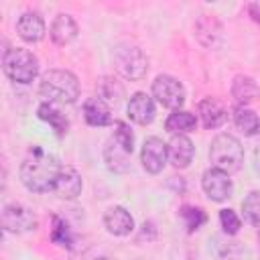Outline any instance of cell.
Segmentation results:
<instances>
[{"label": "cell", "mask_w": 260, "mask_h": 260, "mask_svg": "<svg viewBox=\"0 0 260 260\" xmlns=\"http://www.w3.org/2000/svg\"><path fill=\"white\" fill-rule=\"evenodd\" d=\"M63 165L59 162L57 156L45 152L41 146L30 148V152L26 154V158L20 165V181L22 185L32 191V193H49L55 189L57 177L61 173Z\"/></svg>", "instance_id": "1"}, {"label": "cell", "mask_w": 260, "mask_h": 260, "mask_svg": "<svg viewBox=\"0 0 260 260\" xmlns=\"http://www.w3.org/2000/svg\"><path fill=\"white\" fill-rule=\"evenodd\" d=\"M39 93L51 104H73L79 98V81L67 69H51L41 77Z\"/></svg>", "instance_id": "2"}, {"label": "cell", "mask_w": 260, "mask_h": 260, "mask_svg": "<svg viewBox=\"0 0 260 260\" xmlns=\"http://www.w3.org/2000/svg\"><path fill=\"white\" fill-rule=\"evenodd\" d=\"M2 69L14 83H30L39 75V59L32 51L22 47L6 49L2 55Z\"/></svg>", "instance_id": "3"}, {"label": "cell", "mask_w": 260, "mask_h": 260, "mask_svg": "<svg viewBox=\"0 0 260 260\" xmlns=\"http://www.w3.org/2000/svg\"><path fill=\"white\" fill-rule=\"evenodd\" d=\"M209 160L215 169H219L228 175L240 171V167L244 162L242 142L234 134H217L209 146Z\"/></svg>", "instance_id": "4"}, {"label": "cell", "mask_w": 260, "mask_h": 260, "mask_svg": "<svg viewBox=\"0 0 260 260\" xmlns=\"http://www.w3.org/2000/svg\"><path fill=\"white\" fill-rule=\"evenodd\" d=\"M114 63H116L118 73L130 81L142 79L148 71V57L142 53V49H138L134 45L120 47L114 55Z\"/></svg>", "instance_id": "5"}, {"label": "cell", "mask_w": 260, "mask_h": 260, "mask_svg": "<svg viewBox=\"0 0 260 260\" xmlns=\"http://www.w3.org/2000/svg\"><path fill=\"white\" fill-rule=\"evenodd\" d=\"M152 95L160 106L171 110H181L185 104V87L173 75H158L152 81Z\"/></svg>", "instance_id": "6"}, {"label": "cell", "mask_w": 260, "mask_h": 260, "mask_svg": "<svg viewBox=\"0 0 260 260\" xmlns=\"http://www.w3.org/2000/svg\"><path fill=\"white\" fill-rule=\"evenodd\" d=\"M2 228L12 234H26L37 230V215L22 203H8L2 207Z\"/></svg>", "instance_id": "7"}, {"label": "cell", "mask_w": 260, "mask_h": 260, "mask_svg": "<svg viewBox=\"0 0 260 260\" xmlns=\"http://www.w3.org/2000/svg\"><path fill=\"white\" fill-rule=\"evenodd\" d=\"M201 187L205 191V195L211 199V201H225L232 197V191H234V185H232V179L228 173L219 171V169H207L201 177Z\"/></svg>", "instance_id": "8"}, {"label": "cell", "mask_w": 260, "mask_h": 260, "mask_svg": "<svg viewBox=\"0 0 260 260\" xmlns=\"http://www.w3.org/2000/svg\"><path fill=\"white\" fill-rule=\"evenodd\" d=\"M167 158H169L167 144L158 136H148L142 144V150H140V162H142L144 171L150 173V175L160 173Z\"/></svg>", "instance_id": "9"}, {"label": "cell", "mask_w": 260, "mask_h": 260, "mask_svg": "<svg viewBox=\"0 0 260 260\" xmlns=\"http://www.w3.org/2000/svg\"><path fill=\"white\" fill-rule=\"evenodd\" d=\"M167 152H169V162L175 167V169H187L193 160V154H195V146L191 142L189 136L185 134H175L169 144H167Z\"/></svg>", "instance_id": "10"}, {"label": "cell", "mask_w": 260, "mask_h": 260, "mask_svg": "<svg viewBox=\"0 0 260 260\" xmlns=\"http://www.w3.org/2000/svg\"><path fill=\"white\" fill-rule=\"evenodd\" d=\"M156 108L150 95H146L144 91H136L130 102H128V118L140 126H148L154 120Z\"/></svg>", "instance_id": "11"}, {"label": "cell", "mask_w": 260, "mask_h": 260, "mask_svg": "<svg viewBox=\"0 0 260 260\" xmlns=\"http://www.w3.org/2000/svg\"><path fill=\"white\" fill-rule=\"evenodd\" d=\"M104 225L114 236H128L134 230V219L128 209L122 205H114L104 213Z\"/></svg>", "instance_id": "12"}, {"label": "cell", "mask_w": 260, "mask_h": 260, "mask_svg": "<svg viewBox=\"0 0 260 260\" xmlns=\"http://www.w3.org/2000/svg\"><path fill=\"white\" fill-rule=\"evenodd\" d=\"M197 112H199V118H201V124L205 128H219L225 120H228V110L223 108V104L215 98H203L197 106Z\"/></svg>", "instance_id": "13"}, {"label": "cell", "mask_w": 260, "mask_h": 260, "mask_svg": "<svg viewBox=\"0 0 260 260\" xmlns=\"http://www.w3.org/2000/svg\"><path fill=\"white\" fill-rule=\"evenodd\" d=\"M81 189H83L81 175L73 167H63L59 177H57L53 193H57L61 199H75L81 193Z\"/></svg>", "instance_id": "14"}, {"label": "cell", "mask_w": 260, "mask_h": 260, "mask_svg": "<svg viewBox=\"0 0 260 260\" xmlns=\"http://www.w3.org/2000/svg\"><path fill=\"white\" fill-rule=\"evenodd\" d=\"M16 30L22 41L26 43H39L45 37V20L37 12H24L16 20Z\"/></svg>", "instance_id": "15"}, {"label": "cell", "mask_w": 260, "mask_h": 260, "mask_svg": "<svg viewBox=\"0 0 260 260\" xmlns=\"http://www.w3.org/2000/svg\"><path fill=\"white\" fill-rule=\"evenodd\" d=\"M51 41L59 47L69 45L77 37V22L69 14H57L53 24H51Z\"/></svg>", "instance_id": "16"}, {"label": "cell", "mask_w": 260, "mask_h": 260, "mask_svg": "<svg viewBox=\"0 0 260 260\" xmlns=\"http://www.w3.org/2000/svg\"><path fill=\"white\" fill-rule=\"evenodd\" d=\"M83 118L89 126H110L114 122L112 110L100 98H89L83 104Z\"/></svg>", "instance_id": "17"}, {"label": "cell", "mask_w": 260, "mask_h": 260, "mask_svg": "<svg viewBox=\"0 0 260 260\" xmlns=\"http://www.w3.org/2000/svg\"><path fill=\"white\" fill-rule=\"evenodd\" d=\"M232 95L238 102V106L252 104L260 98V85L250 75H236L232 81Z\"/></svg>", "instance_id": "18"}, {"label": "cell", "mask_w": 260, "mask_h": 260, "mask_svg": "<svg viewBox=\"0 0 260 260\" xmlns=\"http://www.w3.org/2000/svg\"><path fill=\"white\" fill-rule=\"evenodd\" d=\"M104 160L106 167L114 173H126L130 169V152L122 148L114 138H110L104 146Z\"/></svg>", "instance_id": "19"}, {"label": "cell", "mask_w": 260, "mask_h": 260, "mask_svg": "<svg viewBox=\"0 0 260 260\" xmlns=\"http://www.w3.org/2000/svg\"><path fill=\"white\" fill-rule=\"evenodd\" d=\"M37 116H39L43 122H47V124L55 130L57 136H65V134H67V130H69V120H67V116H65L55 104L43 102V104L37 108Z\"/></svg>", "instance_id": "20"}, {"label": "cell", "mask_w": 260, "mask_h": 260, "mask_svg": "<svg viewBox=\"0 0 260 260\" xmlns=\"http://www.w3.org/2000/svg\"><path fill=\"white\" fill-rule=\"evenodd\" d=\"M95 89H98V98H100L102 102H106L108 106H118V104L122 102V98L126 95L124 85H122L118 79L108 77V75L98 81Z\"/></svg>", "instance_id": "21"}, {"label": "cell", "mask_w": 260, "mask_h": 260, "mask_svg": "<svg viewBox=\"0 0 260 260\" xmlns=\"http://www.w3.org/2000/svg\"><path fill=\"white\" fill-rule=\"evenodd\" d=\"M195 126H197V118L185 110H173V114H169V118L165 120V130L171 132L173 136L191 132L195 130Z\"/></svg>", "instance_id": "22"}, {"label": "cell", "mask_w": 260, "mask_h": 260, "mask_svg": "<svg viewBox=\"0 0 260 260\" xmlns=\"http://www.w3.org/2000/svg\"><path fill=\"white\" fill-rule=\"evenodd\" d=\"M234 124L246 134V136H254L260 132V118L254 110L246 108V106H238L234 110Z\"/></svg>", "instance_id": "23"}, {"label": "cell", "mask_w": 260, "mask_h": 260, "mask_svg": "<svg viewBox=\"0 0 260 260\" xmlns=\"http://www.w3.org/2000/svg\"><path fill=\"white\" fill-rule=\"evenodd\" d=\"M51 242L61 248H67V250H71L75 244V236H73L69 223L59 215H53V221H51Z\"/></svg>", "instance_id": "24"}, {"label": "cell", "mask_w": 260, "mask_h": 260, "mask_svg": "<svg viewBox=\"0 0 260 260\" xmlns=\"http://www.w3.org/2000/svg\"><path fill=\"white\" fill-rule=\"evenodd\" d=\"M179 215H181V219H183L187 232H195V230H199V228L207 221L205 211H203L201 207H195V205H183V207L179 209Z\"/></svg>", "instance_id": "25"}, {"label": "cell", "mask_w": 260, "mask_h": 260, "mask_svg": "<svg viewBox=\"0 0 260 260\" xmlns=\"http://www.w3.org/2000/svg\"><path fill=\"white\" fill-rule=\"evenodd\" d=\"M242 211L246 221L260 230V191H252L246 195V199L242 201Z\"/></svg>", "instance_id": "26"}, {"label": "cell", "mask_w": 260, "mask_h": 260, "mask_svg": "<svg viewBox=\"0 0 260 260\" xmlns=\"http://www.w3.org/2000/svg\"><path fill=\"white\" fill-rule=\"evenodd\" d=\"M122 148H126L130 154H132V150H134V134H132V128L126 124V122H122V120H118V122H114V136H112Z\"/></svg>", "instance_id": "27"}, {"label": "cell", "mask_w": 260, "mask_h": 260, "mask_svg": "<svg viewBox=\"0 0 260 260\" xmlns=\"http://www.w3.org/2000/svg\"><path fill=\"white\" fill-rule=\"evenodd\" d=\"M219 223H221V228L228 236L238 234L240 228H242V219L238 217V213L234 209H221L219 211Z\"/></svg>", "instance_id": "28"}, {"label": "cell", "mask_w": 260, "mask_h": 260, "mask_svg": "<svg viewBox=\"0 0 260 260\" xmlns=\"http://www.w3.org/2000/svg\"><path fill=\"white\" fill-rule=\"evenodd\" d=\"M248 12H250V16L260 24V4H250V6H248Z\"/></svg>", "instance_id": "29"}, {"label": "cell", "mask_w": 260, "mask_h": 260, "mask_svg": "<svg viewBox=\"0 0 260 260\" xmlns=\"http://www.w3.org/2000/svg\"><path fill=\"white\" fill-rule=\"evenodd\" d=\"M254 169H256V173L260 175V144H258L256 150H254Z\"/></svg>", "instance_id": "30"}]
</instances>
